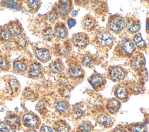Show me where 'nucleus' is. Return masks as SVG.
Wrapping results in <instances>:
<instances>
[{
  "instance_id": "nucleus-19",
  "label": "nucleus",
  "mask_w": 149,
  "mask_h": 132,
  "mask_svg": "<svg viewBox=\"0 0 149 132\" xmlns=\"http://www.w3.org/2000/svg\"><path fill=\"white\" fill-rule=\"evenodd\" d=\"M55 132H70V127L65 120H59L56 121L53 125Z\"/></svg>"
},
{
  "instance_id": "nucleus-29",
  "label": "nucleus",
  "mask_w": 149,
  "mask_h": 132,
  "mask_svg": "<svg viewBox=\"0 0 149 132\" xmlns=\"http://www.w3.org/2000/svg\"><path fill=\"white\" fill-rule=\"evenodd\" d=\"M11 34L5 27H0V41H8L10 39Z\"/></svg>"
},
{
  "instance_id": "nucleus-1",
  "label": "nucleus",
  "mask_w": 149,
  "mask_h": 132,
  "mask_svg": "<svg viewBox=\"0 0 149 132\" xmlns=\"http://www.w3.org/2000/svg\"><path fill=\"white\" fill-rule=\"evenodd\" d=\"M136 47L130 38H124L116 45L114 53L121 58H130L136 52Z\"/></svg>"
},
{
  "instance_id": "nucleus-43",
  "label": "nucleus",
  "mask_w": 149,
  "mask_h": 132,
  "mask_svg": "<svg viewBox=\"0 0 149 132\" xmlns=\"http://www.w3.org/2000/svg\"><path fill=\"white\" fill-rule=\"evenodd\" d=\"M112 132H128V131L125 130V129L118 127V128H116L115 129H114Z\"/></svg>"
},
{
  "instance_id": "nucleus-7",
  "label": "nucleus",
  "mask_w": 149,
  "mask_h": 132,
  "mask_svg": "<svg viewBox=\"0 0 149 132\" xmlns=\"http://www.w3.org/2000/svg\"><path fill=\"white\" fill-rule=\"evenodd\" d=\"M125 27L130 34H137L140 29V21L134 17H127L125 19Z\"/></svg>"
},
{
  "instance_id": "nucleus-31",
  "label": "nucleus",
  "mask_w": 149,
  "mask_h": 132,
  "mask_svg": "<svg viewBox=\"0 0 149 132\" xmlns=\"http://www.w3.org/2000/svg\"><path fill=\"white\" fill-rule=\"evenodd\" d=\"M0 131L16 132L15 128L6 122H0Z\"/></svg>"
},
{
  "instance_id": "nucleus-46",
  "label": "nucleus",
  "mask_w": 149,
  "mask_h": 132,
  "mask_svg": "<svg viewBox=\"0 0 149 132\" xmlns=\"http://www.w3.org/2000/svg\"><path fill=\"white\" fill-rule=\"evenodd\" d=\"M26 132H38V131L34 129H28L27 130H26Z\"/></svg>"
},
{
  "instance_id": "nucleus-6",
  "label": "nucleus",
  "mask_w": 149,
  "mask_h": 132,
  "mask_svg": "<svg viewBox=\"0 0 149 132\" xmlns=\"http://www.w3.org/2000/svg\"><path fill=\"white\" fill-rule=\"evenodd\" d=\"M22 120L25 126L31 129L38 127L40 124L38 117L31 112L24 113L22 116Z\"/></svg>"
},
{
  "instance_id": "nucleus-45",
  "label": "nucleus",
  "mask_w": 149,
  "mask_h": 132,
  "mask_svg": "<svg viewBox=\"0 0 149 132\" xmlns=\"http://www.w3.org/2000/svg\"><path fill=\"white\" fill-rule=\"evenodd\" d=\"M77 11L76 10H73L72 12V15L73 16H77Z\"/></svg>"
},
{
  "instance_id": "nucleus-34",
  "label": "nucleus",
  "mask_w": 149,
  "mask_h": 132,
  "mask_svg": "<svg viewBox=\"0 0 149 132\" xmlns=\"http://www.w3.org/2000/svg\"><path fill=\"white\" fill-rule=\"evenodd\" d=\"M2 2H4V5L9 8L15 10H18L19 9V3L15 1H4Z\"/></svg>"
},
{
  "instance_id": "nucleus-9",
  "label": "nucleus",
  "mask_w": 149,
  "mask_h": 132,
  "mask_svg": "<svg viewBox=\"0 0 149 132\" xmlns=\"http://www.w3.org/2000/svg\"><path fill=\"white\" fill-rule=\"evenodd\" d=\"M130 66L134 69L139 70L143 67L145 64V59L143 53L140 52L134 53L129 61Z\"/></svg>"
},
{
  "instance_id": "nucleus-37",
  "label": "nucleus",
  "mask_w": 149,
  "mask_h": 132,
  "mask_svg": "<svg viewBox=\"0 0 149 132\" xmlns=\"http://www.w3.org/2000/svg\"><path fill=\"white\" fill-rule=\"evenodd\" d=\"M42 35L44 38L48 40L53 37V36L54 35V32L51 27H48L45 30H44Z\"/></svg>"
},
{
  "instance_id": "nucleus-38",
  "label": "nucleus",
  "mask_w": 149,
  "mask_h": 132,
  "mask_svg": "<svg viewBox=\"0 0 149 132\" xmlns=\"http://www.w3.org/2000/svg\"><path fill=\"white\" fill-rule=\"evenodd\" d=\"M40 1H27V5L30 9L36 10L40 6Z\"/></svg>"
},
{
  "instance_id": "nucleus-35",
  "label": "nucleus",
  "mask_w": 149,
  "mask_h": 132,
  "mask_svg": "<svg viewBox=\"0 0 149 132\" xmlns=\"http://www.w3.org/2000/svg\"><path fill=\"white\" fill-rule=\"evenodd\" d=\"M23 95L25 98L29 100H35L37 98V95L34 93V92L28 89L25 90V91L23 93Z\"/></svg>"
},
{
  "instance_id": "nucleus-25",
  "label": "nucleus",
  "mask_w": 149,
  "mask_h": 132,
  "mask_svg": "<svg viewBox=\"0 0 149 132\" xmlns=\"http://www.w3.org/2000/svg\"><path fill=\"white\" fill-rule=\"evenodd\" d=\"M94 126L89 121L81 122L77 127V132H93Z\"/></svg>"
},
{
  "instance_id": "nucleus-20",
  "label": "nucleus",
  "mask_w": 149,
  "mask_h": 132,
  "mask_svg": "<svg viewBox=\"0 0 149 132\" xmlns=\"http://www.w3.org/2000/svg\"><path fill=\"white\" fill-rule=\"evenodd\" d=\"M42 70V66L41 64L37 62L31 63L29 66V74L31 77H38L41 73Z\"/></svg>"
},
{
  "instance_id": "nucleus-22",
  "label": "nucleus",
  "mask_w": 149,
  "mask_h": 132,
  "mask_svg": "<svg viewBox=\"0 0 149 132\" xmlns=\"http://www.w3.org/2000/svg\"><path fill=\"white\" fill-rule=\"evenodd\" d=\"M96 63L95 57L91 54H86L81 59V64L83 66L91 68L93 67Z\"/></svg>"
},
{
  "instance_id": "nucleus-17",
  "label": "nucleus",
  "mask_w": 149,
  "mask_h": 132,
  "mask_svg": "<svg viewBox=\"0 0 149 132\" xmlns=\"http://www.w3.org/2000/svg\"><path fill=\"white\" fill-rule=\"evenodd\" d=\"M129 91L127 88L123 85H119L114 90V94L118 100H126L129 97Z\"/></svg>"
},
{
  "instance_id": "nucleus-11",
  "label": "nucleus",
  "mask_w": 149,
  "mask_h": 132,
  "mask_svg": "<svg viewBox=\"0 0 149 132\" xmlns=\"http://www.w3.org/2000/svg\"><path fill=\"white\" fill-rule=\"evenodd\" d=\"M68 73L69 76L74 80L80 79L83 77L84 71L79 63H72L69 69Z\"/></svg>"
},
{
  "instance_id": "nucleus-21",
  "label": "nucleus",
  "mask_w": 149,
  "mask_h": 132,
  "mask_svg": "<svg viewBox=\"0 0 149 132\" xmlns=\"http://www.w3.org/2000/svg\"><path fill=\"white\" fill-rule=\"evenodd\" d=\"M5 121L14 127H19L20 126V118L15 113H10L8 114L5 117Z\"/></svg>"
},
{
  "instance_id": "nucleus-2",
  "label": "nucleus",
  "mask_w": 149,
  "mask_h": 132,
  "mask_svg": "<svg viewBox=\"0 0 149 132\" xmlns=\"http://www.w3.org/2000/svg\"><path fill=\"white\" fill-rule=\"evenodd\" d=\"M94 42L97 47L102 49L111 48L114 43V37L108 29H101L96 32Z\"/></svg>"
},
{
  "instance_id": "nucleus-16",
  "label": "nucleus",
  "mask_w": 149,
  "mask_h": 132,
  "mask_svg": "<svg viewBox=\"0 0 149 132\" xmlns=\"http://www.w3.org/2000/svg\"><path fill=\"white\" fill-rule=\"evenodd\" d=\"M6 28L13 36H19L21 35L23 29L18 21H13L9 22L6 26Z\"/></svg>"
},
{
  "instance_id": "nucleus-32",
  "label": "nucleus",
  "mask_w": 149,
  "mask_h": 132,
  "mask_svg": "<svg viewBox=\"0 0 149 132\" xmlns=\"http://www.w3.org/2000/svg\"><path fill=\"white\" fill-rule=\"evenodd\" d=\"M71 113L72 116L76 119H80L82 118L84 114L83 110L77 106L73 108L71 110Z\"/></svg>"
},
{
  "instance_id": "nucleus-41",
  "label": "nucleus",
  "mask_w": 149,
  "mask_h": 132,
  "mask_svg": "<svg viewBox=\"0 0 149 132\" xmlns=\"http://www.w3.org/2000/svg\"><path fill=\"white\" fill-rule=\"evenodd\" d=\"M40 132H54V130L48 126L42 125L40 128Z\"/></svg>"
},
{
  "instance_id": "nucleus-42",
  "label": "nucleus",
  "mask_w": 149,
  "mask_h": 132,
  "mask_svg": "<svg viewBox=\"0 0 149 132\" xmlns=\"http://www.w3.org/2000/svg\"><path fill=\"white\" fill-rule=\"evenodd\" d=\"M68 26L69 28L73 27L76 24V20L73 18H69L67 21Z\"/></svg>"
},
{
  "instance_id": "nucleus-26",
  "label": "nucleus",
  "mask_w": 149,
  "mask_h": 132,
  "mask_svg": "<svg viewBox=\"0 0 149 132\" xmlns=\"http://www.w3.org/2000/svg\"><path fill=\"white\" fill-rule=\"evenodd\" d=\"M133 42L137 48L140 49H144L147 47L146 43L145 41L142 38L140 33L136 34L133 38Z\"/></svg>"
},
{
  "instance_id": "nucleus-14",
  "label": "nucleus",
  "mask_w": 149,
  "mask_h": 132,
  "mask_svg": "<svg viewBox=\"0 0 149 132\" xmlns=\"http://www.w3.org/2000/svg\"><path fill=\"white\" fill-rule=\"evenodd\" d=\"M54 32V35L59 39H64L68 34L67 28L62 22H58L55 24Z\"/></svg>"
},
{
  "instance_id": "nucleus-33",
  "label": "nucleus",
  "mask_w": 149,
  "mask_h": 132,
  "mask_svg": "<svg viewBox=\"0 0 149 132\" xmlns=\"http://www.w3.org/2000/svg\"><path fill=\"white\" fill-rule=\"evenodd\" d=\"M9 68L10 63L8 59L4 56H0V69L3 70H6Z\"/></svg>"
},
{
  "instance_id": "nucleus-5",
  "label": "nucleus",
  "mask_w": 149,
  "mask_h": 132,
  "mask_svg": "<svg viewBox=\"0 0 149 132\" xmlns=\"http://www.w3.org/2000/svg\"><path fill=\"white\" fill-rule=\"evenodd\" d=\"M126 74V70L120 66H113L109 70V77L113 81L118 82L124 80Z\"/></svg>"
},
{
  "instance_id": "nucleus-4",
  "label": "nucleus",
  "mask_w": 149,
  "mask_h": 132,
  "mask_svg": "<svg viewBox=\"0 0 149 132\" xmlns=\"http://www.w3.org/2000/svg\"><path fill=\"white\" fill-rule=\"evenodd\" d=\"M72 42L76 47L84 49L89 43V37L85 33H76L72 37Z\"/></svg>"
},
{
  "instance_id": "nucleus-27",
  "label": "nucleus",
  "mask_w": 149,
  "mask_h": 132,
  "mask_svg": "<svg viewBox=\"0 0 149 132\" xmlns=\"http://www.w3.org/2000/svg\"><path fill=\"white\" fill-rule=\"evenodd\" d=\"M147 126L142 123H133L127 127L128 132H146Z\"/></svg>"
},
{
  "instance_id": "nucleus-13",
  "label": "nucleus",
  "mask_w": 149,
  "mask_h": 132,
  "mask_svg": "<svg viewBox=\"0 0 149 132\" xmlns=\"http://www.w3.org/2000/svg\"><path fill=\"white\" fill-rule=\"evenodd\" d=\"M97 123L105 128L110 127L113 123L112 117L107 113H102L98 115L96 117Z\"/></svg>"
},
{
  "instance_id": "nucleus-8",
  "label": "nucleus",
  "mask_w": 149,
  "mask_h": 132,
  "mask_svg": "<svg viewBox=\"0 0 149 132\" xmlns=\"http://www.w3.org/2000/svg\"><path fill=\"white\" fill-rule=\"evenodd\" d=\"M88 81L92 87L97 91L101 90L105 84V79L104 76L98 73H94L88 79Z\"/></svg>"
},
{
  "instance_id": "nucleus-23",
  "label": "nucleus",
  "mask_w": 149,
  "mask_h": 132,
  "mask_svg": "<svg viewBox=\"0 0 149 132\" xmlns=\"http://www.w3.org/2000/svg\"><path fill=\"white\" fill-rule=\"evenodd\" d=\"M55 108L58 113L63 114L68 112L69 109V105L65 100H58L55 104Z\"/></svg>"
},
{
  "instance_id": "nucleus-12",
  "label": "nucleus",
  "mask_w": 149,
  "mask_h": 132,
  "mask_svg": "<svg viewBox=\"0 0 149 132\" xmlns=\"http://www.w3.org/2000/svg\"><path fill=\"white\" fill-rule=\"evenodd\" d=\"M97 25L96 19L90 15H86L81 20V26L83 28L87 31L95 29Z\"/></svg>"
},
{
  "instance_id": "nucleus-30",
  "label": "nucleus",
  "mask_w": 149,
  "mask_h": 132,
  "mask_svg": "<svg viewBox=\"0 0 149 132\" xmlns=\"http://www.w3.org/2000/svg\"><path fill=\"white\" fill-rule=\"evenodd\" d=\"M8 84L9 86V88L12 92H15L17 91L19 88V83L17 81V80L15 78H10L8 80Z\"/></svg>"
},
{
  "instance_id": "nucleus-28",
  "label": "nucleus",
  "mask_w": 149,
  "mask_h": 132,
  "mask_svg": "<svg viewBox=\"0 0 149 132\" xmlns=\"http://www.w3.org/2000/svg\"><path fill=\"white\" fill-rule=\"evenodd\" d=\"M13 69L17 72H24L27 68V63L23 60H16L13 62Z\"/></svg>"
},
{
  "instance_id": "nucleus-3",
  "label": "nucleus",
  "mask_w": 149,
  "mask_h": 132,
  "mask_svg": "<svg viewBox=\"0 0 149 132\" xmlns=\"http://www.w3.org/2000/svg\"><path fill=\"white\" fill-rule=\"evenodd\" d=\"M125 27V19L121 15L116 14L111 16L108 21L107 27L114 33L119 34Z\"/></svg>"
},
{
  "instance_id": "nucleus-18",
  "label": "nucleus",
  "mask_w": 149,
  "mask_h": 132,
  "mask_svg": "<svg viewBox=\"0 0 149 132\" xmlns=\"http://www.w3.org/2000/svg\"><path fill=\"white\" fill-rule=\"evenodd\" d=\"M34 55L39 60L43 62L48 61L51 58L50 51L45 48L36 49L34 51Z\"/></svg>"
},
{
  "instance_id": "nucleus-36",
  "label": "nucleus",
  "mask_w": 149,
  "mask_h": 132,
  "mask_svg": "<svg viewBox=\"0 0 149 132\" xmlns=\"http://www.w3.org/2000/svg\"><path fill=\"white\" fill-rule=\"evenodd\" d=\"M16 43L22 48H24L27 44V39L24 35H20L17 38Z\"/></svg>"
},
{
  "instance_id": "nucleus-15",
  "label": "nucleus",
  "mask_w": 149,
  "mask_h": 132,
  "mask_svg": "<svg viewBox=\"0 0 149 132\" xmlns=\"http://www.w3.org/2000/svg\"><path fill=\"white\" fill-rule=\"evenodd\" d=\"M120 105V102L118 99L111 98L107 101L105 108L110 113L115 114L119 110Z\"/></svg>"
},
{
  "instance_id": "nucleus-44",
  "label": "nucleus",
  "mask_w": 149,
  "mask_h": 132,
  "mask_svg": "<svg viewBox=\"0 0 149 132\" xmlns=\"http://www.w3.org/2000/svg\"><path fill=\"white\" fill-rule=\"evenodd\" d=\"M146 31L149 34V17L146 20Z\"/></svg>"
},
{
  "instance_id": "nucleus-10",
  "label": "nucleus",
  "mask_w": 149,
  "mask_h": 132,
  "mask_svg": "<svg viewBox=\"0 0 149 132\" xmlns=\"http://www.w3.org/2000/svg\"><path fill=\"white\" fill-rule=\"evenodd\" d=\"M71 1H61L58 5V12L62 19H65L71 12L72 7Z\"/></svg>"
},
{
  "instance_id": "nucleus-39",
  "label": "nucleus",
  "mask_w": 149,
  "mask_h": 132,
  "mask_svg": "<svg viewBox=\"0 0 149 132\" xmlns=\"http://www.w3.org/2000/svg\"><path fill=\"white\" fill-rule=\"evenodd\" d=\"M58 18V11L55 9L52 10L48 16V20L51 23H54Z\"/></svg>"
},
{
  "instance_id": "nucleus-40",
  "label": "nucleus",
  "mask_w": 149,
  "mask_h": 132,
  "mask_svg": "<svg viewBox=\"0 0 149 132\" xmlns=\"http://www.w3.org/2000/svg\"><path fill=\"white\" fill-rule=\"evenodd\" d=\"M129 89L131 91L133 92H139L141 91L142 90V86L138 84V83H132L130 85V87H129Z\"/></svg>"
},
{
  "instance_id": "nucleus-24",
  "label": "nucleus",
  "mask_w": 149,
  "mask_h": 132,
  "mask_svg": "<svg viewBox=\"0 0 149 132\" xmlns=\"http://www.w3.org/2000/svg\"><path fill=\"white\" fill-rule=\"evenodd\" d=\"M49 69L51 72L54 73H58L63 70L64 66L60 60H55L49 64Z\"/></svg>"
}]
</instances>
